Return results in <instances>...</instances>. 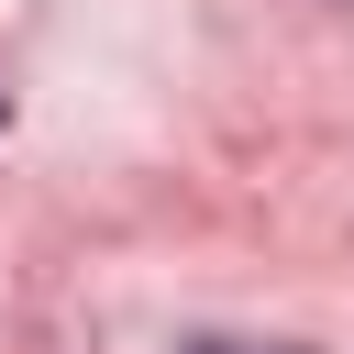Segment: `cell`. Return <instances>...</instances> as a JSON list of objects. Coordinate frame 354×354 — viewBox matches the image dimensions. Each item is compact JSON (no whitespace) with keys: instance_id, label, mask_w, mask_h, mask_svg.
I'll return each mask as SVG.
<instances>
[{"instance_id":"1","label":"cell","mask_w":354,"mask_h":354,"mask_svg":"<svg viewBox=\"0 0 354 354\" xmlns=\"http://www.w3.org/2000/svg\"><path fill=\"white\" fill-rule=\"evenodd\" d=\"M188 354H254V343H188Z\"/></svg>"}]
</instances>
